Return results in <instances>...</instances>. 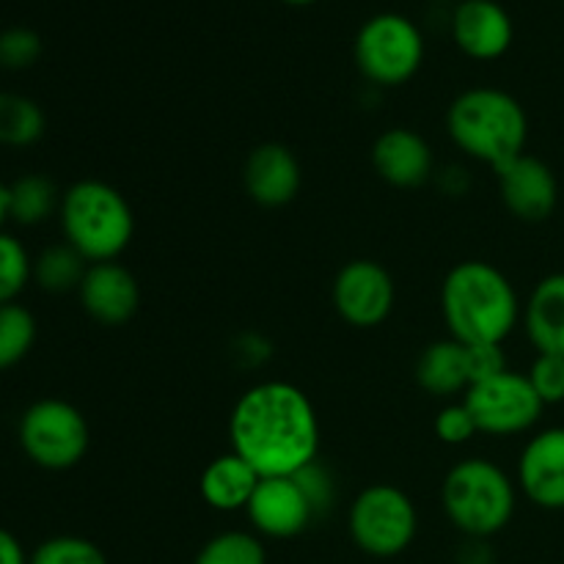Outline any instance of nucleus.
Here are the masks:
<instances>
[{
  "label": "nucleus",
  "instance_id": "28",
  "mask_svg": "<svg viewBox=\"0 0 564 564\" xmlns=\"http://www.w3.org/2000/svg\"><path fill=\"white\" fill-rule=\"evenodd\" d=\"M42 55V39L31 28H6L0 33V66L3 69H28Z\"/></svg>",
  "mask_w": 564,
  "mask_h": 564
},
{
  "label": "nucleus",
  "instance_id": "5",
  "mask_svg": "<svg viewBox=\"0 0 564 564\" xmlns=\"http://www.w3.org/2000/svg\"><path fill=\"white\" fill-rule=\"evenodd\" d=\"M441 505L457 532L474 540L494 538L505 532L516 516L518 485L494 460L466 457L444 477Z\"/></svg>",
  "mask_w": 564,
  "mask_h": 564
},
{
  "label": "nucleus",
  "instance_id": "34",
  "mask_svg": "<svg viewBox=\"0 0 564 564\" xmlns=\"http://www.w3.org/2000/svg\"><path fill=\"white\" fill-rule=\"evenodd\" d=\"M6 220H9V185L0 176V231H3Z\"/></svg>",
  "mask_w": 564,
  "mask_h": 564
},
{
  "label": "nucleus",
  "instance_id": "4",
  "mask_svg": "<svg viewBox=\"0 0 564 564\" xmlns=\"http://www.w3.org/2000/svg\"><path fill=\"white\" fill-rule=\"evenodd\" d=\"M58 220L64 242H69L88 264L119 262L135 235L130 202L102 180H80L66 187Z\"/></svg>",
  "mask_w": 564,
  "mask_h": 564
},
{
  "label": "nucleus",
  "instance_id": "18",
  "mask_svg": "<svg viewBox=\"0 0 564 564\" xmlns=\"http://www.w3.org/2000/svg\"><path fill=\"white\" fill-rule=\"evenodd\" d=\"M521 323L534 350L564 356V273H551L534 284Z\"/></svg>",
  "mask_w": 564,
  "mask_h": 564
},
{
  "label": "nucleus",
  "instance_id": "20",
  "mask_svg": "<svg viewBox=\"0 0 564 564\" xmlns=\"http://www.w3.org/2000/svg\"><path fill=\"white\" fill-rule=\"evenodd\" d=\"M259 474L235 452L213 457L198 479V494L204 505L218 512H240L251 501L259 485Z\"/></svg>",
  "mask_w": 564,
  "mask_h": 564
},
{
  "label": "nucleus",
  "instance_id": "24",
  "mask_svg": "<svg viewBox=\"0 0 564 564\" xmlns=\"http://www.w3.org/2000/svg\"><path fill=\"white\" fill-rule=\"evenodd\" d=\"M36 334L39 325L31 308L20 306V303L0 306V372H9L31 356Z\"/></svg>",
  "mask_w": 564,
  "mask_h": 564
},
{
  "label": "nucleus",
  "instance_id": "32",
  "mask_svg": "<svg viewBox=\"0 0 564 564\" xmlns=\"http://www.w3.org/2000/svg\"><path fill=\"white\" fill-rule=\"evenodd\" d=\"M295 477H297V482L303 485V490L308 494V499H312L314 510L317 512H323L325 507L334 501V485H330V477L323 471V468H319L317 460H314L312 466L303 468V471H297Z\"/></svg>",
  "mask_w": 564,
  "mask_h": 564
},
{
  "label": "nucleus",
  "instance_id": "13",
  "mask_svg": "<svg viewBox=\"0 0 564 564\" xmlns=\"http://www.w3.org/2000/svg\"><path fill=\"white\" fill-rule=\"evenodd\" d=\"M516 485L540 510H564V427L540 430L523 446Z\"/></svg>",
  "mask_w": 564,
  "mask_h": 564
},
{
  "label": "nucleus",
  "instance_id": "10",
  "mask_svg": "<svg viewBox=\"0 0 564 564\" xmlns=\"http://www.w3.org/2000/svg\"><path fill=\"white\" fill-rule=\"evenodd\" d=\"M334 308L350 328H378L397 306V284L389 270L372 259H352L330 286Z\"/></svg>",
  "mask_w": 564,
  "mask_h": 564
},
{
  "label": "nucleus",
  "instance_id": "27",
  "mask_svg": "<svg viewBox=\"0 0 564 564\" xmlns=\"http://www.w3.org/2000/svg\"><path fill=\"white\" fill-rule=\"evenodd\" d=\"M28 564H108V556L91 540L58 534L39 543L28 556Z\"/></svg>",
  "mask_w": 564,
  "mask_h": 564
},
{
  "label": "nucleus",
  "instance_id": "16",
  "mask_svg": "<svg viewBox=\"0 0 564 564\" xmlns=\"http://www.w3.org/2000/svg\"><path fill=\"white\" fill-rule=\"evenodd\" d=\"M372 169L391 187H422L435 171L433 147L408 127H391L372 143Z\"/></svg>",
  "mask_w": 564,
  "mask_h": 564
},
{
  "label": "nucleus",
  "instance_id": "14",
  "mask_svg": "<svg viewBox=\"0 0 564 564\" xmlns=\"http://www.w3.org/2000/svg\"><path fill=\"white\" fill-rule=\"evenodd\" d=\"M77 297L83 312L105 328H121L141 308V286L121 262L88 264Z\"/></svg>",
  "mask_w": 564,
  "mask_h": 564
},
{
  "label": "nucleus",
  "instance_id": "33",
  "mask_svg": "<svg viewBox=\"0 0 564 564\" xmlns=\"http://www.w3.org/2000/svg\"><path fill=\"white\" fill-rule=\"evenodd\" d=\"M0 564H28V554L20 540L0 527Z\"/></svg>",
  "mask_w": 564,
  "mask_h": 564
},
{
  "label": "nucleus",
  "instance_id": "29",
  "mask_svg": "<svg viewBox=\"0 0 564 564\" xmlns=\"http://www.w3.org/2000/svg\"><path fill=\"white\" fill-rule=\"evenodd\" d=\"M529 383L538 391L543 405H560L564 402V356H549L538 352L527 372Z\"/></svg>",
  "mask_w": 564,
  "mask_h": 564
},
{
  "label": "nucleus",
  "instance_id": "23",
  "mask_svg": "<svg viewBox=\"0 0 564 564\" xmlns=\"http://www.w3.org/2000/svg\"><path fill=\"white\" fill-rule=\"evenodd\" d=\"M88 262L69 246V242H58L50 246L33 259V281L39 290L50 292V295H64V292H77L83 275H86Z\"/></svg>",
  "mask_w": 564,
  "mask_h": 564
},
{
  "label": "nucleus",
  "instance_id": "21",
  "mask_svg": "<svg viewBox=\"0 0 564 564\" xmlns=\"http://www.w3.org/2000/svg\"><path fill=\"white\" fill-rule=\"evenodd\" d=\"M58 187L44 174H22L9 185V220L20 226H39L58 215Z\"/></svg>",
  "mask_w": 564,
  "mask_h": 564
},
{
  "label": "nucleus",
  "instance_id": "12",
  "mask_svg": "<svg viewBox=\"0 0 564 564\" xmlns=\"http://www.w3.org/2000/svg\"><path fill=\"white\" fill-rule=\"evenodd\" d=\"M496 182L507 213L523 224H543L560 204V182L554 171L545 160L529 152L496 171Z\"/></svg>",
  "mask_w": 564,
  "mask_h": 564
},
{
  "label": "nucleus",
  "instance_id": "9",
  "mask_svg": "<svg viewBox=\"0 0 564 564\" xmlns=\"http://www.w3.org/2000/svg\"><path fill=\"white\" fill-rule=\"evenodd\" d=\"M463 402L471 411L479 433L496 435V438L529 433L545 411L527 372H512V369L474 383L463 394Z\"/></svg>",
  "mask_w": 564,
  "mask_h": 564
},
{
  "label": "nucleus",
  "instance_id": "15",
  "mask_svg": "<svg viewBox=\"0 0 564 564\" xmlns=\"http://www.w3.org/2000/svg\"><path fill=\"white\" fill-rule=\"evenodd\" d=\"M242 187L253 204L268 209L286 207L303 187V169L284 143H259L242 165Z\"/></svg>",
  "mask_w": 564,
  "mask_h": 564
},
{
  "label": "nucleus",
  "instance_id": "8",
  "mask_svg": "<svg viewBox=\"0 0 564 564\" xmlns=\"http://www.w3.org/2000/svg\"><path fill=\"white\" fill-rule=\"evenodd\" d=\"M424 61V39L416 22L386 11L361 25L356 36V64L375 86H402Z\"/></svg>",
  "mask_w": 564,
  "mask_h": 564
},
{
  "label": "nucleus",
  "instance_id": "31",
  "mask_svg": "<svg viewBox=\"0 0 564 564\" xmlns=\"http://www.w3.org/2000/svg\"><path fill=\"white\" fill-rule=\"evenodd\" d=\"M468 347V369H471V386L479 380H488L494 375L505 372L507 356L505 345H466Z\"/></svg>",
  "mask_w": 564,
  "mask_h": 564
},
{
  "label": "nucleus",
  "instance_id": "6",
  "mask_svg": "<svg viewBox=\"0 0 564 564\" xmlns=\"http://www.w3.org/2000/svg\"><path fill=\"white\" fill-rule=\"evenodd\" d=\"M17 441L33 466L44 471H69L88 455L91 430L80 408L58 397H47L22 411Z\"/></svg>",
  "mask_w": 564,
  "mask_h": 564
},
{
  "label": "nucleus",
  "instance_id": "3",
  "mask_svg": "<svg viewBox=\"0 0 564 564\" xmlns=\"http://www.w3.org/2000/svg\"><path fill=\"white\" fill-rule=\"evenodd\" d=\"M446 132L463 154L490 165L496 174L527 154L529 116L510 91L477 86L452 99Z\"/></svg>",
  "mask_w": 564,
  "mask_h": 564
},
{
  "label": "nucleus",
  "instance_id": "1",
  "mask_svg": "<svg viewBox=\"0 0 564 564\" xmlns=\"http://www.w3.org/2000/svg\"><path fill=\"white\" fill-rule=\"evenodd\" d=\"M229 444L259 477H295L317 460V411L297 386L264 380L231 408Z\"/></svg>",
  "mask_w": 564,
  "mask_h": 564
},
{
  "label": "nucleus",
  "instance_id": "35",
  "mask_svg": "<svg viewBox=\"0 0 564 564\" xmlns=\"http://www.w3.org/2000/svg\"><path fill=\"white\" fill-rule=\"evenodd\" d=\"M284 3H292V6H306V3H314V0H284Z\"/></svg>",
  "mask_w": 564,
  "mask_h": 564
},
{
  "label": "nucleus",
  "instance_id": "2",
  "mask_svg": "<svg viewBox=\"0 0 564 564\" xmlns=\"http://www.w3.org/2000/svg\"><path fill=\"white\" fill-rule=\"evenodd\" d=\"M441 314L452 339L463 345H505L521 323V297L496 264L468 259L441 284Z\"/></svg>",
  "mask_w": 564,
  "mask_h": 564
},
{
  "label": "nucleus",
  "instance_id": "7",
  "mask_svg": "<svg viewBox=\"0 0 564 564\" xmlns=\"http://www.w3.org/2000/svg\"><path fill=\"white\" fill-rule=\"evenodd\" d=\"M350 538L364 554L391 560L411 549L419 532L416 505L394 485H369L350 505Z\"/></svg>",
  "mask_w": 564,
  "mask_h": 564
},
{
  "label": "nucleus",
  "instance_id": "17",
  "mask_svg": "<svg viewBox=\"0 0 564 564\" xmlns=\"http://www.w3.org/2000/svg\"><path fill=\"white\" fill-rule=\"evenodd\" d=\"M452 36L471 58L496 61L510 50L516 28L505 6L496 0H463L452 17Z\"/></svg>",
  "mask_w": 564,
  "mask_h": 564
},
{
  "label": "nucleus",
  "instance_id": "19",
  "mask_svg": "<svg viewBox=\"0 0 564 564\" xmlns=\"http://www.w3.org/2000/svg\"><path fill=\"white\" fill-rule=\"evenodd\" d=\"M416 383L427 394L452 400L471 389V369H468V347L457 339L430 341L416 358Z\"/></svg>",
  "mask_w": 564,
  "mask_h": 564
},
{
  "label": "nucleus",
  "instance_id": "26",
  "mask_svg": "<svg viewBox=\"0 0 564 564\" xmlns=\"http://www.w3.org/2000/svg\"><path fill=\"white\" fill-rule=\"evenodd\" d=\"M33 281V259L28 248L9 231H0V306L17 303Z\"/></svg>",
  "mask_w": 564,
  "mask_h": 564
},
{
  "label": "nucleus",
  "instance_id": "11",
  "mask_svg": "<svg viewBox=\"0 0 564 564\" xmlns=\"http://www.w3.org/2000/svg\"><path fill=\"white\" fill-rule=\"evenodd\" d=\"M246 516L259 538L292 540L306 532L319 512L297 477H262L248 501Z\"/></svg>",
  "mask_w": 564,
  "mask_h": 564
},
{
  "label": "nucleus",
  "instance_id": "22",
  "mask_svg": "<svg viewBox=\"0 0 564 564\" xmlns=\"http://www.w3.org/2000/svg\"><path fill=\"white\" fill-rule=\"evenodd\" d=\"M44 127H47V119H44L42 105L22 94L0 91V147H33L42 141Z\"/></svg>",
  "mask_w": 564,
  "mask_h": 564
},
{
  "label": "nucleus",
  "instance_id": "25",
  "mask_svg": "<svg viewBox=\"0 0 564 564\" xmlns=\"http://www.w3.org/2000/svg\"><path fill=\"white\" fill-rule=\"evenodd\" d=\"M193 564H268L257 532H220L202 545Z\"/></svg>",
  "mask_w": 564,
  "mask_h": 564
},
{
  "label": "nucleus",
  "instance_id": "30",
  "mask_svg": "<svg viewBox=\"0 0 564 564\" xmlns=\"http://www.w3.org/2000/svg\"><path fill=\"white\" fill-rule=\"evenodd\" d=\"M433 430L435 435H438V441H444V444L449 446H463L468 444L474 435H479L477 422H474L466 402H449V405L441 408L438 416H435Z\"/></svg>",
  "mask_w": 564,
  "mask_h": 564
}]
</instances>
